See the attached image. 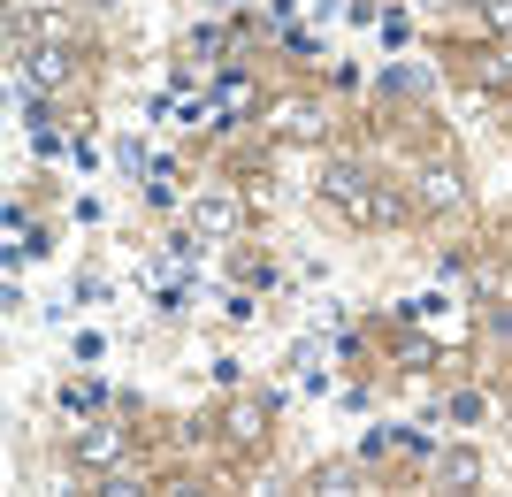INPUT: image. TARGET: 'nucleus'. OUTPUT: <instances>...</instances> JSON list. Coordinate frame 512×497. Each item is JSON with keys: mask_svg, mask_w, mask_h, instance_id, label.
Here are the masks:
<instances>
[{"mask_svg": "<svg viewBox=\"0 0 512 497\" xmlns=\"http://www.w3.org/2000/svg\"><path fill=\"white\" fill-rule=\"evenodd\" d=\"M31 31H39L46 46H62V54H69V46H77V23H69V16H39V23H31Z\"/></svg>", "mask_w": 512, "mask_h": 497, "instance_id": "10", "label": "nucleus"}, {"mask_svg": "<svg viewBox=\"0 0 512 497\" xmlns=\"http://www.w3.org/2000/svg\"><path fill=\"white\" fill-rule=\"evenodd\" d=\"M260 421H268L260 406H237L230 413V436H237V444H260Z\"/></svg>", "mask_w": 512, "mask_h": 497, "instance_id": "12", "label": "nucleus"}, {"mask_svg": "<svg viewBox=\"0 0 512 497\" xmlns=\"http://www.w3.org/2000/svg\"><path fill=\"white\" fill-rule=\"evenodd\" d=\"M383 92H421V69H398V62H390L383 69Z\"/></svg>", "mask_w": 512, "mask_h": 497, "instance_id": "15", "label": "nucleus"}, {"mask_svg": "<svg viewBox=\"0 0 512 497\" xmlns=\"http://www.w3.org/2000/svg\"><path fill=\"white\" fill-rule=\"evenodd\" d=\"M23 77H31V92H54L69 77V54L62 46H39V54H23Z\"/></svg>", "mask_w": 512, "mask_h": 497, "instance_id": "7", "label": "nucleus"}, {"mask_svg": "<svg viewBox=\"0 0 512 497\" xmlns=\"http://www.w3.org/2000/svg\"><path fill=\"white\" fill-rule=\"evenodd\" d=\"M222 46H230L222 31H192V39H184V54H192V62H207V54H222Z\"/></svg>", "mask_w": 512, "mask_h": 497, "instance_id": "13", "label": "nucleus"}, {"mask_svg": "<svg viewBox=\"0 0 512 497\" xmlns=\"http://www.w3.org/2000/svg\"><path fill=\"white\" fill-rule=\"evenodd\" d=\"M222 314H230V322H253L260 299H253V291H230V299H222Z\"/></svg>", "mask_w": 512, "mask_h": 497, "instance_id": "14", "label": "nucleus"}, {"mask_svg": "<svg viewBox=\"0 0 512 497\" xmlns=\"http://www.w3.org/2000/svg\"><path fill=\"white\" fill-rule=\"evenodd\" d=\"M436 467H444V482H482V459L474 452H444Z\"/></svg>", "mask_w": 512, "mask_h": 497, "instance_id": "11", "label": "nucleus"}, {"mask_svg": "<svg viewBox=\"0 0 512 497\" xmlns=\"http://www.w3.org/2000/svg\"><path fill=\"white\" fill-rule=\"evenodd\" d=\"M459 199H467V176L451 169V161H428V169H421V207L444 215V207H459Z\"/></svg>", "mask_w": 512, "mask_h": 497, "instance_id": "5", "label": "nucleus"}, {"mask_svg": "<svg viewBox=\"0 0 512 497\" xmlns=\"http://www.w3.org/2000/svg\"><path fill=\"white\" fill-rule=\"evenodd\" d=\"M199 222H207V230H237V222H245V207H237L230 192H207V199H199Z\"/></svg>", "mask_w": 512, "mask_h": 497, "instance_id": "8", "label": "nucleus"}, {"mask_svg": "<svg viewBox=\"0 0 512 497\" xmlns=\"http://www.w3.org/2000/svg\"><path fill=\"white\" fill-rule=\"evenodd\" d=\"M268 123H276L283 138H299V146L321 138V108H314V100H268Z\"/></svg>", "mask_w": 512, "mask_h": 497, "instance_id": "6", "label": "nucleus"}, {"mask_svg": "<svg viewBox=\"0 0 512 497\" xmlns=\"http://www.w3.org/2000/svg\"><path fill=\"white\" fill-rule=\"evenodd\" d=\"M406 215V192H398V184H383V176H375V184H367V199H360V230H390V222Z\"/></svg>", "mask_w": 512, "mask_h": 497, "instance_id": "4", "label": "nucleus"}, {"mask_svg": "<svg viewBox=\"0 0 512 497\" xmlns=\"http://www.w3.org/2000/svg\"><path fill=\"white\" fill-rule=\"evenodd\" d=\"M207 123L214 130H230V123H245V115H268V100H260V85L253 77H245V69H222V77H214V92H207Z\"/></svg>", "mask_w": 512, "mask_h": 497, "instance_id": "1", "label": "nucleus"}, {"mask_svg": "<svg viewBox=\"0 0 512 497\" xmlns=\"http://www.w3.org/2000/svg\"><path fill=\"white\" fill-rule=\"evenodd\" d=\"M214 8H237V0H214Z\"/></svg>", "mask_w": 512, "mask_h": 497, "instance_id": "17", "label": "nucleus"}, {"mask_svg": "<svg viewBox=\"0 0 512 497\" xmlns=\"http://www.w3.org/2000/svg\"><path fill=\"white\" fill-rule=\"evenodd\" d=\"M123 452H130L123 429H107V421H85V429H77V459H85V467H115Z\"/></svg>", "mask_w": 512, "mask_h": 497, "instance_id": "3", "label": "nucleus"}, {"mask_svg": "<svg viewBox=\"0 0 512 497\" xmlns=\"http://www.w3.org/2000/svg\"><path fill=\"white\" fill-rule=\"evenodd\" d=\"M367 184H375V176L360 169V161H329V169H321V192H329V207H344V215H360V199H367Z\"/></svg>", "mask_w": 512, "mask_h": 497, "instance_id": "2", "label": "nucleus"}, {"mask_svg": "<svg viewBox=\"0 0 512 497\" xmlns=\"http://www.w3.org/2000/svg\"><path fill=\"white\" fill-rule=\"evenodd\" d=\"M482 23H490V31H512V0H482Z\"/></svg>", "mask_w": 512, "mask_h": 497, "instance_id": "16", "label": "nucleus"}, {"mask_svg": "<svg viewBox=\"0 0 512 497\" xmlns=\"http://www.w3.org/2000/svg\"><path fill=\"white\" fill-rule=\"evenodd\" d=\"M23 253H39V238H31V230H23V215L8 207V268H23Z\"/></svg>", "mask_w": 512, "mask_h": 497, "instance_id": "9", "label": "nucleus"}]
</instances>
